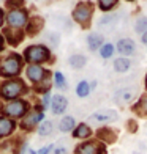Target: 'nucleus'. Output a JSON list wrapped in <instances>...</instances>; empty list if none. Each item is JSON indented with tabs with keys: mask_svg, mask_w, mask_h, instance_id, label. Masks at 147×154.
<instances>
[{
	"mask_svg": "<svg viewBox=\"0 0 147 154\" xmlns=\"http://www.w3.org/2000/svg\"><path fill=\"white\" fill-rule=\"evenodd\" d=\"M25 91H27V87H25L24 80L15 79V80H8L3 83L2 88H0V96L5 101H15L21 94H24Z\"/></svg>",
	"mask_w": 147,
	"mask_h": 154,
	"instance_id": "f257e3e1",
	"label": "nucleus"
},
{
	"mask_svg": "<svg viewBox=\"0 0 147 154\" xmlns=\"http://www.w3.org/2000/svg\"><path fill=\"white\" fill-rule=\"evenodd\" d=\"M21 66H22V60L21 55L18 54H10L0 61V75L2 77H15L21 72Z\"/></svg>",
	"mask_w": 147,
	"mask_h": 154,
	"instance_id": "7ed1b4c3",
	"label": "nucleus"
},
{
	"mask_svg": "<svg viewBox=\"0 0 147 154\" xmlns=\"http://www.w3.org/2000/svg\"><path fill=\"white\" fill-rule=\"evenodd\" d=\"M51 149H52V145H47V146H44V148L38 149L37 154H49V152H51Z\"/></svg>",
	"mask_w": 147,
	"mask_h": 154,
	"instance_id": "c9c22d12",
	"label": "nucleus"
},
{
	"mask_svg": "<svg viewBox=\"0 0 147 154\" xmlns=\"http://www.w3.org/2000/svg\"><path fill=\"white\" fill-rule=\"evenodd\" d=\"M133 112L139 116H147V93L139 97V101L133 106Z\"/></svg>",
	"mask_w": 147,
	"mask_h": 154,
	"instance_id": "412c9836",
	"label": "nucleus"
},
{
	"mask_svg": "<svg viewBox=\"0 0 147 154\" xmlns=\"http://www.w3.org/2000/svg\"><path fill=\"white\" fill-rule=\"evenodd\" d=\"M49 104H51V96H49V93H44V94H43V102H41V107H43V110L49 107Z\"/></svg>",
	"mask_w": 147,
	"mask_h": 154,
	"instance_id": "f704fd0d",
	"label": "nucleus"
},
{
	"mask_svg": "<svg viewBox=\"0 0 147 154\" xmlns=\"http://www.w3.org/2000/svg\"><path fill=\"white\" fill-rule=\"evenodd\" d=\"M130 68H131V61L128 58L120 57V58L114 60V71L116 72H127Z\"/></svg>",
	"mask_w": 147,
	"mask_h": 154,
	"instance_id": "5701e85b",
	"label": "nucleus"
},
{
	"mask_svg": "<svg viewBox=\"0 0 147 154\" xmlns=\"http://www.w3.org/2000/svg\"><path fill=\"white\" fill-rule=\"evenodd\" d=\"M52 129H54L52 121L44 120V121H41L40 128H38V134H40L41 137H47V135H51V134H52Z\"/></svg>",
	"mask_w": 147,
	"mask_h": 154,
	"instance_id": "b1692460",
	"label": "nucleus"
},
{
	"mask_svg": "<svg viewBox=\"0 0 147 154\" xmlns=\"http://www.w3.org/2000/svg\"><path fill=\"white\" fill-rule=\"evenodd\" d=\"M127 128H128V131L131 132V134L138 132V123H136V120H128L127 121Z\"/></svg>",
	"mask_w": 147,
	"mask_h": 154,
	"instance_id": "473e14b6",
	"label": "nucleus"
},
{
	"mask_svg": "<svg viewBox=\"0 0 147 154\" xmlns=\"http://www.w3.org/2000/svg\"><path fill=\"white\" fill-rule=\"evenodd\" d=\"M117 137H119V132L113 128H100L96 131V140L101 142L104 145H113L117 142Z\"/></svg>",
	"mask_w": 147,
	"mask_h": 154,
	"instance_id": "9d476101",
	"label": "nucleus"
},
{
	"mask_svg": "<svg viewBox=\"0 0 147 154\" xmlns=\"http://www.w3.org/2000/svg\"><path fill=\"white\" fill-rule=\"evenodd\" d=\"M128 2H133V0H128Z\"/></svg>",
	"mask_w": 147,
	"mask_h": 154,
	"instance_id": "37998d69",
	"label": "nucleus"
},
{
	"mask_svg": "<svg viewBox=\"0 0 147 154\" xmlns=\"http://www.w3.org/2000/svg\"><path fill=\"white\" fill-rule=\"evenodd\" d=\"M6 6L10 8H16V6H22L24 5V0H6Z\"/></svg>",
	"mask_w": 147,
	"mask_h": 154,
	"instance_id": "72a5a7b5",
	"label": "nucleus"
},
{
	"mask_svg": "<svg viewBox=\"0 0 147 154\" xmlns=\"http://www.w3.org/2000/svg\"><path fill=\"white\" fill-rule=\"evenodd\" d=\"M49 88H51V82L49 80H40L38 83H35V90H37L38 93H49Z\"/></svg>",
	"mask_w": 147,
	"mask_h": 154,
	"instance_id": "c756f323",
	"label": "nucleus"
},
{
	"mask_svg": "<svg viewBox=\"0 0 147 154\" xmlns=\"http://www.w3.org/2000/svg\"><path fill=\"white\" fill-rule=\"evenodd\" d=\"M142 41H144V43L147 44V30H145V32L142 33Z\"/></svg>",
	"mask_w": 147,
	"mask_h": 154,
	"instance_id": "e433bc0d",
	"label": "nucleus"
},
{
	"mask_svg": "<svg viewBox=\"0 0 147 154\" xmlns=\"http://www.w3.org/2000/svg\"><path fill=\"white\" fill-rule=\"evenodd\" d=\"M117 17H119V14H113V16H104V17H101V20L98 22V25L100 27H108V25H114L116 22H117Z\"/></svg>",
	"mask_w": 147,
	"mask_h": 154,
	"instance_id": "c85d7f7f",
	"label": "nucleus"
},
{
	"mask_svg": "<svg viewBox=\"0 0 147 154\" xmlns=\"http://www.w3.org/2000/svg\"><path fill=\"white\" fill-rule=\"evenodd\" d=\"M54 80H55V87L60 88V90H65L67 88V80H65V77L64 74H62L60 71H57L54 74Z\"/></svg>",
	"mask_w": 147,
	"mask_h": 154,
	"instance_id": "cd10ccee",
	"label": "nucleus"
},
{
	"mask_svg": "<svg viewBox=\"0 0 147 154\" xmlns=\"http://www.w3.org/2000/svg\"><path fill=\"white\" fill-rule=\"evenodd\" d=\"M52 154H70V148L68 145L64 143H57V145H52Z\"/></svg>",
	"mask_w": 147,
	"mask_h": 154,
	"instance_id": "7c9ffc66",
	"label": "nucleus"
},
{
	"mask_svg": "<svg viewBox=\"0 0 147 154\" xmlns=\"http://www.w3.org/2000/svg\"><path fill=\"white\" fill-rule=\"evenodd\" d=\"M92 135V129H90V126L86 124V123H81L78 124L76 128L73 129V137L74 138H81V140H86Z\"/></svg>",
	"mask_w": 147,
	"mask_h": 154,
	"instance_id": "a211bd4d",
	"label": "nucleus"
},
{
	"mask_svg": "<svg viewBox=\"0 0 147 154\" xmlns=\"http://www.w3.org/2000/svg\"><path fill=\"white\" fill-rule=\"evenodd\" d=\"M3 46H5V44H3V38L0 36V51H2V49H3Z\"/></svg>",
	"mask_w": 147,
	"mask_h": 154,
	"instance_id": "58836bf2",
	"label": "nucleus"
},
{
	"mask_svg": "<svg viewBox=\"0 0 147 154\" xmlns=\"http://www.w3.org/2000/svg\"><path fill=\"white\" fill-rule=\"evenodd\" d=\"M49 107H51L54 115H62L67 110V107H68V99H67L65 96H62V94H55L52 99H51Z\"/></svg>",
	"mask_w": 147,
	"mask_h": 154,
	"instance_id": "f8f14e48",
	"label": "nucleus"
},
{
	"mask_svg": "<svg viewBox=\"0 0 147 154\" xmlns=\"http://www.w3.org/2000/svg\"><path fill=\"white\" fill-rule=\"evenodd\" d=\"M8 24L11 27H16V29H19V27H22L25 22H27V13L24 10L21 8H16V10H11L8 13Z\"/></svg>",
	"mask_w": 147,
	"mask_h": 154,
	"instance_id": "9b49d317",
	"label": "nucleus"
},
{
	"mask_svg": "<svg viewBox=\"0 0 147 154\" xmlns=\"http://www.w3.org/2000/svg\"><path fill=\"white\" fill-rule=\"evenodd\" d=\"M74 128H76V120H74L73 116H70V115L64 116V118L60 120V123H59L60 132H71Z\"/></svg>",
	"mask_w": 147,
	"mask_h": 154,
	"instance_id": "aec40b11",
	"label": "nucleus"
},
{
	"mask_svg": "<svg viewBox=\"0 0 147 154\" xmlns=\"http://www.w3.org/2000/svg\"><path fill=\"white\" fill-rule=\"evenodd\" d=\"M138 93V87H123L114 93V102L117 106H127L136 99Z\"/></svg>",
	"mask_w": 147,
	"mask_h": 154,
	"instance_id": "1a4fd4ad",
	"label": "nucleus"
},
{
	"mask_svg": "<svg viewBox=\"0 0 147 154\" xmlns=\"http://www.w3.org/2000/svg\"><path fill=\"white\" fill-rule=\"evenodd\" d=\"M145 30H147V17L144 14H141L136 19V22H135V32L139 33V35H142Z\"/></svg>",
	"mask_w": 147,
	"mask_h": 154,
	"instance_id": "a878e982",
	"label": "nucleus"
},
{
	"mask_svg": "<svg viewBox=\"0 0 147 154\" xmlns=\"http://www.w3.org/2000/svg\"><path fill=\"white\" fill-rule=\"evenodd\" d=\"M113 54H114V46L111 44V43H106V44H103L100 47V55L103 58H109V57H113Z\"/></svg>",
	"mask_w": 147,
	"mask_h": 154,
	"instance_id": "bb28decb",
	"label": "nucleus"
},
{
	"mask_svg": "<svg viewBox=\"0 0 147 154\" xmlns=\"http://www.w3.org/2000/svg\"><path fill=\"white\" fill-rule=\"evenodd\" d=\"M74 154H108V149L106 145L98 140H86L76 146Z\"/></svg>",
	"mask_w": 147,
	"mask_h": 154,
	"instance_id": "423d86ee",
	"label": "nucleus"
},
{
	"mask_svg": "<svg viewBox=\"0 0 147 154\" xmlns=\"http://www.w3.org/2000/svg\"><path fill=\"white\" fill-rule=\"evenodd\" d=\"M2 24H3V11L0 10V25H2Z\"/></svg>",
	"mask_w": 147,
	"mask_h": 154,
	"instance_id": "4c0bfd02",
	"label": "nucleus"
},
{
	"mask_svg": "<svg viewBox=\"0 0 147 154\" xmlns=\"http://www.w3.org/2000/svg\"><path fill=\"white\" fill-rule=\"evenodd\" d=\"M86 63H87V57H84L81 54H74L68 58V65L73 69H81V68L86 66Z\"/></svg>",
	"mask_w": 147,
	"mask_h": 154,
	"instance_id": "4be33fe9",
	"label": "nucleus"
},
{
	"mask_svg": "<svg viewBox=\"0 0 147 154\" xmlns=\"http://www.w3.org/2000/svg\"><path fill=\"white\" fill-rule=\"evenodd\" d=\"M98 5L103 11H109L117 5V0H98Z\"/></svg>",
	"mask_w": 147,
	"mask_h": 154,
	"instance_id": "2f4dec72",
	"label": "nucleus"
},
{
	"mask_svg": "<svg viewBox=\"0 0 147 154\" xmlns=\"http://www.w3.org/2000/svg\"><path fill=\"white\" fill-rule=\"evenodd\" d=\"M103 35L100 33H90L87 36V47L90 51H98L101 46H103Z\"/></svg>",
	"mask_w": 147,
	"mask_h": 154,
	"instance_id": "6ab92c4d",
	"label": "nucleus"
},
{
	"mask_svg": "<svg viewBox=\"0 0 147 154\" xmlns=\"http://www.w3.org/2000/svg\"><path fill=\"white\" fill-rule=\"evenodd\" d=\"M43 120H44V110H43V107H41V106H38L37 109H33L30 113L27 112V113L22 116L19 128L22 129V131H32L35 126H38Z\"/></svg>",
	"mask_w": 147,
	"mask_h": 154,
	"instance_id": "20e7f679",
	"label": "nucleus"
},
{
	"mask_svg": "<svg viewBox=\"0 0 147 154\" xmlns=\"http://www.w3.org/2000/svg\"><path fill=\"white\" fill-rule=\"evenodd\" d=\"M16 129V121L6 116H0V138L11 135Z\"/></svg>",
	"mask_w": 147,
	"mask_h": 154,
	"instance_id": "ddd939ff",
	"label": "nucleus"
},
{
	"mask_svg": "<svg viewBox=\"0 0 147 154\" xmlns=\"http://www.w3.org/2000/svg\"><path fill=\"white\" fill-rule=\"evenodd\" d=\"M24 57L25 60L32 63V65H35V63H41V61H46L49 60V51L44 47V46H30L25 49L24 52Z\"/></svg>",
	"mask_w": 147,
	"mask_h": 154,
	"instance_id": "6e6552de",
	"label": "nucleus"
},
{
	"mask_svg": "<svg viewBox=\"0 0 147 154\" xmlns=\"http://www.w3.org/2000/svg\"><path fill=\"white\" fill-rule=\"evenodd\" d=\"M145 134H147V124H145Z\"/></svg>",
	"mask_w": 147,
	"mask_h": 154,
	"instance_id": "79ce46f5",
	"label": "nucleus"
},
{
	"mask_svg": "<svg viewBox=\"0 0 147 154\" xmlns=\"http://www.w3.org/2000/svg\"><path fill=\"white\" fill-rule=\"evenodd\" d=\"M76 94L79 97H87L90 94V85L87 80H81L78 83V87H76Z\"/></svg>",
	"mask_w": 147,
	"mask_h": 154,
	"instance_id": "393cba45",
	"label": "nucleus"
},
{
	"mask_svg": "<svg viewBox=\"0 0 147 154\" xmlns=\"http://www.w3.org/2000/svg\"><path fill=\"white\" fill-rule=\"evenodd\" d=\"M43 25H44V19L43 17L33 16L30 19L29 25H27V35H29V36H35V35H38L41 30H43Z\"/></svg>",
	"mask_w": 147,
	"mask_h": 154,
	"instance_id": "f3484780",
	"label": "nucleus"
},
{
	"mask_svg": "<svg viewBox=\"0 0 147 154\" xmlns=\"http://www.w3.org/2000/svg\"><path fill=\"white\" fill-rule=\"evenodd\" d=\"M119 120V113L113 109H101V110H96L93 112L92 115L89 116V123L90 124H96V126H101V124H108V123H114Z\"/></svg>",
	"mask_w": 147,
	"mask_h": 154,
	"instance_id": "39448f33",
	"label": "nucleus"
},
{
	"mask_svg": "<svg viewBox=\"0 0 147 154\" xmlns=\"http://www.w3.org/2000/svg\"><path fill=\"white\" fill-rule=\"evenodd\" d=\"M3 33H5V39L8 41V44H11V46H18L24 38V33L19 29H5Z\"/></svg>",
	"mask_w": 147,
	"mask_h": 154,
	"instance_id": "dca6fc26",
	"label": "nucleus"
},
{
	"mask_svg": "<svg viewBox=\"0 0 147 154\" xmlns=\"http://www.w3.org/2000/svg\"><path fill=\"white\" fill-rule=\"evenodd\" d=\"M145 88H147V75H145Z\"/></svg>",
	"mask_w": 147,
	"mask_h": 154,
	"instance_id": "a19ab883",
	"label": "nucleus"
},
{
	"mask_svg": "<svg viewBox=\"0 0 147 154\" xmlns=\"http://www.w3.org/2000/svg\"><path fill=\"white\" fill-rule=\"evenodd\" d=\"M29 154H37V151H35V149H29Z\"/></svg>",
	"mask_w": 147,
	"mask_h": 154,
	"instance_id": "ea45409f",
	"label": "nucleus"
},
{
	"mask_svg": "<svg viewBox=\"0 0 147 154\" xmlns=\"http://www.w3.org/2000/svg\"><path fill=\"white\" fill-rule=\"evenodd\" d=\"M0 112L3 113V116L16 120V118H22L27 112H29V102L24 99H15V101H8L2 106Z\"/></svg>",
	"mask_w": 147,
	"mask_h": 154,
	"instance_id": "f03ea898",
	"label": "nucleus"
},
{
	"mask_svg": "<svg viewBox=\"0 0 147 154\" xmlns=\"http://www.w3.org/2000/svg\"><path fill=\"white\" fill-rule=\"evenodd\" d=\"M92 14H93V5L90 2H81L73 11V19L76 22H79L82 27H87Z\"/></svg>",
	"mask_w": 147,
	"mask_h": 154,
	"instance_id": "0eeeda50",
	"label": "nucleus"
},
{
	"mask_svg": "<svg viewBox=\"0 0 147 154\" xmlns=\"http://www.w3.org/2000/svg\"><path fill=\"white\" fill-rule=\"evenodd\" d=\"M117 51L120 55H125V58L128 57V55L135 54V41L130 39V38H122L119 39L117 43Z\"/></svg>",
	"mask_w": 147,
	"mask_h": 154,
	"instance_id": "4468645a",
	"label": "nucleus"
},
{
	"mask_svg": "<svg viewBox=\"0 0 147 154\" xmlns=\"http://www.w3.org/2000/svg\"><path fill=\"white\" fill-rule=\"evenodd\" d=\"M46 75H47V72L38 65H30L27 68V77H29L33 83H38L40 80H43V77H46Z\"/></svg>",
	"mask_w": 147,
	"mask_h": 154,
	"instance_id": "2eb2a0df",
	"label": "nucleus"
}]
</instances>
